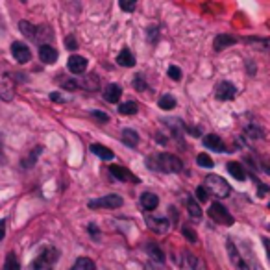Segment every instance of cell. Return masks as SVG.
<instances>
[{
  "label": "cell",
  "instance_id": "obj_1",
  "mask_svg": "<svg viewBox=\"0 0 270 270\" xmlns=\"http://www.w3.org/2000/svg\"><path fill=\"white\" fill-rule=\"evenodd\" d=\"M148 167L154 170H160V172H179L184 169V163L179 161V158L172 154H158L154 158L148 160Z\"/></svg>",
  "mask_w": 270,
  "mask_h": 270
},
{
  "label": "cell",
  "instance_id": "obj_2",
  "mask_svg": "<svg viewBox=\"0 0 270 270\" xmlns=\"http://www.w3.org/2000/svg\"><path fill=\"white\" fill-rule=\"evenodd\" d=\"M204 187H206V191H208L209 194H213V196H217V198H228L230 193H232L230 184H228L224 178L217 176V174L206 176V178H204Z\"/></svg>",
  "mask_w": 270,
  "mask_h": 270
},
{
  "label": "cell",
  "instance_id": "obj_3",
  "mask_svg": "<svg viewBox=\"0 0 270 270\" xmlns=\"http://www.w3.org/2000/svg\"><path fill=\"white\" fill-rule=\"evenodd\" d=\"M59 259V252L54 248V246H49L44 248L34 261H32V268L34 270H54V265L58 263Z\"/></svg>",
  "mask_w": 270,
  "mask_h": 270
},
{
  "label": "cell",
  "instance_id": "obj_4",
  "mask_svg": "<svg viewBox=\"0 0 270 270\" xmlns=\"http://www.w3.org/2000/svg\"><path fill=\"white\" fill-rule=\"evenodd\" d=\"M228 252H230V259L233 261V265H235L239 270H256L254 263L246 261V257H244V254L241 252V248L235 246V242H233L232 239L228 241Z\"/></svg>",
  "mask_w": 270,
  "mask_h": 270
},
{
  "label": "cell",
  "instance_id": "obj_5",
  "mask_svg": "<svg viewBox=\"0 0 270 270\" xmlns=\"http://www.w3.org/2000/svg\"><path fill=\"white\" fill-rule=\"evenodd\" d=\"M209 218H211L213 222L220 224V226H232L233 224V217L230 215V211L218 202H213L211 206H209Z\"/></svg>",
  "mask_w": 270,
  "mask_h": 270
},
{
  "label": "cell",
  "instance_id": "obj_6",
  "mask_svg": "<svg viewBox=\"0 0 270 270\" xmlns=\"http://www.w3.org/2000/svg\"><path fill=\"white\" fill-rule=\"evenodd\" d=\"M89 209H117L122 206V198L119 194H106V196L91 200L87 204Z\"/></svg>",
  "mask_w": 270,
  "mask_h": 270
},
{
  "label": "cell",
  "instance_id": "obj_7",
  "mask_svg": "<svg viewBox=\"0 0 270 270\" xmlns=\"http://www.w3.org/2000/svg\"><path fill=\"white\" fill-rule=\"evenodd\" d=\"M15 97V83L13 80H11L10 76L6 73H2L0 71V98L6 102H10L13 100Z\"/></svg>",
  "mask_w": 270,
  "mask_h": 270
},
{
  "label": "cell",
  "instance_id": "obj_8",
  "mask_svg": "<svg viewBox=\"0 0 270 270\" xmlns=\"http://www.w3.org/2000/svg\"><path fill=\"white\" fill-rule=\"evenodd\" d=\"M11 54H13V58L17 59V63H28L32 59V50L26 47L22 41H15L11 44Z\"/></svg>",
  "mask_w": 270,
  "mask_h": 270
},
{
  "label": "cell",
  "instance_id": "obj_9",
  "mask_svg": "<svg viewBox=\"0 0 270 270\" xmlns=\"http://www.w3.org/2000/svg\"><path fill=\"white\" fill-rule=\"evenodd\" d=\"M146 226H148L152 232L163 235V233L169 232L170 222H169V218H165V217H152V215H150V217H146Z\"/></svg>",
  "mask_w": 270,
  "mask_h": 270
},
{
  "label": "cell",
  "instance_id": "obj_10",
  "mask_svg": "<svg viewBox=\"0 0 270 270\" xmlns=\"http://www.w3.org/2000/svg\"><path fill=\"white\" fill-rule=\"evenodd\" d=\"M217 98L218 100H233L235 98V95H237V87L233 85V83H230V82H220L217 85Z\"/></svg>",
  "mask_w": 270,
  "mask_h": 270
},
{
  "label": "cell",
  "instance_id": "obj_11",
  "mask_svg": "<svg viewBox=\"0 0 270 270\" xmlns=\"http://www.w3.org/2000/svg\"><path fill=\"white\" fill-rule=\"evenodd\" d=\"M67 67L73 74H82V73H85V69H87V59L83 58V56H71Z\"/></svg>",
  "mask_w": 270,
  "mask_h": 270
},
{
  "label": "cell",
  "instance_id": "obj_12",
  "mask_svg": "<svg viewBox=\"0 0 270 270\" xmlns=\"http://www.w3.org/2000/svg\"><path fill=\"white\" fill-rule=\"evenodd\" d=\"M239 39L235 37V35H230V34H220L215 37V41H213V47H215V50L217 52H220V50L228 49V47H232V44H235Z\"/></svg>",
  "mask_w": 270,
  "mask_h": 270
},
{
  "label": "cell",
  "instance_id": "obj_13",
  "mask_svg": "<svg viewBox=\"0 0 270 270\" xmlns=\"http://www.w3.org/2000/svg\"><path fill=\"white\" fill-rule=\"evenodd\" d=\"M39 58H41L43 63L52 65V63L58 61V50L54 49V47H50V44H41V49H39Z\"/></svg>",
  "mask_w": 270,
  "mask_h": 270
},
{
  "label": "cell",
  "instance_id": "obj_14",
  "mask_svg": "<svg viewBox=\"0 0 270 270\" xmlns=\"http://www.w3.org/2000/svg\"><path fill=\"white\" fill-rule=\"evenodd\" d=\"M109 172H111V176H113V178L121 179V182H126V179H128V182H135V184L139 182V179L135 178V176H131V174L128 172L124 167H119V165H111Z\"/></svg>",
  "mask_w": 270,
  "mask_h": 270
},
{
  "label": "cell",
  "instance_id": "obj_15",
  "mask_svg": "<svg viewBox=\"0 0 270 270\" xmlns=\"http://www.w3.org/2000/svg\"><path fill=\"white\" fill-rule=\"evenodd\" d=\"M121 95H122V89H121V85H117V83H109V85H106V89H104V98H106L107 102H111V104H117V102L121 100Z\"/></svg>",
  "mask_w": 270,
  "mask_h": 270
},
{
  "label": "cell",
  "instance_id": "obj_16",
  "mask_svg": "<svg viewBox=\"0 0 270 270\" xmlns=\"http://www.w3.org/2000/svg\"><path fill=\"white\" fill-rule=\"evenodd\" d=\"M121 139H122V143H124L126 146H130V148H135V146L139 145V135H137V131L135 130H131V128L122 130Z\"/></svg>",
  "mask_w": 270,
  "mask_h": 270
},
{
  "label": "cell",
  "instance_id": "obj_17",
  "mask_svg": "<svg viewBox=\"0 0 270 270\" xmlns=\"http://www.w3.org/2000/svg\"><path fill=\"white\" fill-rule=\"evenodd\" d=\"M204 145L208 146L209 150H215V152H224V141L215 133L208 135V137L204 139Z\"/></svg>",
  "mask_w": 270,
  "mask_h": 270
},
{
  "label": "cell",
  "instance_id": "obj_18",
  "mask_svg": "<svg viewBox=\"0 0 270 270\" xmlns=\"http://www.w3.org/2000/svg\"><path fill=\"white\" fill-rule=\"evenodd\" d=\"M158 204H160V198L155 196L154 193H145L141 196V206H143V209H146V211H154V209L158 208Z\"/></svg>",
  "mask_w": 270,
  "mask_h": 270
},
{
  "label": "cell",
  "instance_id": "obj_19",
  "mask_svg": "<svg viewBox=\"0 0 270 270\" xmlns=\"http://www.w3.org/2000/svg\"><path fill=\"white\" fill-rule=\"evenodd\" d=\"M34 41H37L39 44H47V41H52V32H50L49 26H37Z\"/></svg>",
  "mask_w": 270,
  "mask_h": 270
},
{
  "label": "cell",
  "instance_id": "obj_20",
  "mask_svg": "<svg viewBox=\"0 0 270 270\" xmlns=\"http://www.w3.org/2000/svg\"><path fill=\"white\" fill-rule=\"evenodd\" d=\"M117 63L122 65V67H133L135 58H133V54H131V50L130 49H122L121 54L117 56Z\"/></svg>",
  "mask_w": 270,
  "mask_h": 270
},
{
  "label": "cell",
  "instance_id": "obj_21",
  "mask_svg": "<svg viewBox=\"0 0 270 270\" xmlns=\"http://www.w3.org/2000/svg\"><path fill=\"white\" fill-rule=\"evenodd\" d=\"M89 150H91L95 155H98L100 160H107V161L113 160V152H111V150L104 145H97V143H95V145L89 146Z\"/></svg>",
  "mask_w": 270,
  "mask_h": 270
},
{
  "label": "cell",
  "instance_id": "obj_22",
  "mask_svg": "<svg viewBox=\"0 0 270 270\" xmlns=\"http://www.w3.org/2000/svg\"><path fill=\"white\" fill-rule=\"evenodd\" d=\"M228 172L232 174L233 178L235 179H239V182H244L246 179V172H244V169H242L241 165L239 163H235V161H232V163H228Z\"/></svg>",
  "mask_w": 270,
  "mask_h": 270
},
{
  "label": "cell",
  "instance_id": "obj_23",
  "mask_svg": "<svg viewBox=\"0 0 270 270\" xmlns=\"http://www.w3.org/2000/svg\"><path fill=\"white\" fill-rule=\"evenodd\" d=\"M97 265H95V261H91L89 257H78L76 263L71 270H95Z\"/></svg>",
  "mask_w": 270,
  "mask_h": 270
},
{
  "label": "cell",
  "instance_id": "obj_24",
  "mask_svg": "<svg viewBox=\"0 0 270 270\" xmlns=\"http://www.w3.org/2000/svg\"><path fill=\"white\" fill-rule=\"evenodd\" d=\"M2 270H20V265H19V261H17L15 252H8V256H6V263H4V268H2Z\"/></svg>",
  "mask_w": 270,
  "mask_h": 270
},
{
  "label": "cell",
  "instance_id": "obj_25",
  "mask_svg": "<svg viewBox=\"0 0 270 270\" xmlns=\"http://www.w3.org/2000/svg\"><path fill=\"white\" fill-rule=\"evenodd\" d=\"M146 250H148L150 257H152V259H154L155 263H163V261H165V254H163V252H161L160 246L148 244V246H146Z\"/></svg>",
  "mask_w": 270,
  "mask_h": 270
},
{
  "label": "cell",
  "instance_id": "obj_26",
  "mask_svg": "<svg viewBox=\"0 0 270 270\" xmlns=\"http://www.w3.org/2000/svg\"><path fill=\"white\" fill-rule=\"evenodd\" d=\"M19 28H20V32H22V35H25V37H28V39L35 37V28H37V26L30 25L28 20H20Z\"/></svg>",
  "mask_w": 270,
  "mask_h": 270
},
{
  "label": "cell",
  "instance_id": "obj_27",
  "mask_svg": "<svg viewBox=\"0 0 270 270\" xmlns=\"http://www.w3.org/2000/svg\"><path fill=\"white\" fill-rule=\"evenodd\" d=\"M80 85L85 87L87 91H97L98 89V78L95 76V74H89V76H85L83 82H80Z\"/></svg>",
  "mask_w": 270,
  "mask_h": 270
},
{
  "label": "cell",
  "instance_id": "obj_28",
  "mask_svg": "<svg viewBox=\"0 0 270 270\" xmlns=\"http://www.w3.org/2000/svg\"><path fill=\"white\" fill-rule=\"evenodd\" d=\"M137 102H124V104H121L119 106V113L121 115H133V113H137Z\"/></svg>",
  "mask_w": 270,
  "mask_h": 270
},
{
  "label": "cell",
  "instance_id": "obj_29",
  "mask_svg": "<svg viewBox=\"0 0 270 270\" xmlns=\"http://www.w3.org/2000/svg\"><path fill=\"white\" fill-rule=\"evenodd\" d=\"M187 209H189V215H191L193 218L202 217V209H200V206L194 202V198H189L187 200Z\"/></svg>",
  "mask_w": 270,
  "mask_h": 270
},
{
  "label": "cell",
  "instance_id": "obj_30",
  "mask_svg": "<svg viewBox=\"0 0 270 270\" xmlns=\"http://www.w3.org/2000/svg\"><path fill=\"white\" fill-rule=\"evenodd\" d=\"M160 107L165 111H170L176 107V100H174V97H170V95H165V97L160 98Z\"/></svg>",
  "mask_w": 270,
  "mask_h": 270
},
{
  "label": "cell",
  "instance_id": "obj_31",
  "mask_svg": "<svg viewBox=\"0 0 270 270\" xmlns=\"http://www.w3.org/2000/svg\"><path fill=\"white\" fill-rule=\"evenodd\" d=\"M196 163L200 165V167H204V169H211L213 167V160L209 158L208 154H198Z\"/></svg>",
  "mask_w": 270,
  "mask_h": 270
},
{
  "label": "cell",
  "instance_id": "obj_32",
  "mask_svg": "<svg viewBox=\"0 0 270 270\" xmlns=\"http://www.w3.org/2000/svg\"><path fill=\"white\" fill-rule=\"evenodd\" d=\"M182 233H184L185 237H187V241H191V242H196V232H194L193 228L189 226V224H184V226H182Z\"/></svg>",
  "mask_w": 270,
  "mask_h": 270
},
{
  "label": "cell",
  "instance_id": "obj_33",
  "mask_svg": "<svg viewBox=\"0 0 270 270\" xmlns=\"http://www.w3.org/2000/svg\"><path fill=\"white\" fill-rule=\"evenodd\" d=\"M119 6H121L122 11L130 13V11L135 10V6H137V0H119Z\"/></svg>",
  "mask_w": 270,
  "mask_h": 270
},
{
  "label": "cell",
  "instance_id": "obj_34",
  "mask_svg": "<svg viewBox=\"0 0 270 270\" xmlns=\"http://www.w3.org/2000/svg\"><path fill=\"white\" fill-rule=\"evenodd\" d=\"M133 87H135V91H146V80H145V76L143 74H137L135 76V80H133Z\"/></svg>",
  "mask_w": 270,
  "mask_h": 270
},
{
  "label": "cell",
  "instance_id": "obj_35",
  "mask_svg": "<svg viewBox=\"0 0 270 270\" xmlns=\"http://www.w3.org/2000/svg\"><path fill=\"white\" fill-rule=\"evenodd\" d=\"M169 76L172 78L174 82H179V80H182V71H179V67H170L169 69Z\"/></svg>",
  "mask_w": 270,
  "mask_h": 270
},
{
  "label": "cell",
  "instance_id": "obj_36",
  "mask_svg": "<svg viewBox=\"0 0 270 270\" xmlns=\"http://www.w3.org/2000/svg\"><path fill=\"white\" fill-rule=\"evenodd\" d=\"M91 117H93V119H97L98 122H107V121H109L107 113H102V111H91Z\"/></svg>",
  "mask_w": 270,
  "mask_h": 270
},
{
  "label": "cell",
  "instance_id": "obj_37",
  "mask_svg": "<svg viewBox=\"0 0 270 270\" xmlns=\"http://www.w3.org/2000/svg\"><path fill=\"white\" fill-rule=\"evenodd\" d=\"M246 133L250 135V137H256V139H259L263 131H261L259 128H257V126H250V128H246Z\"/></svg>",
  "mask_w": 270,
  "mask_h": 270
},
{
  "label": "cell",
  "instance_id": "obj_38",
  "mask_svg": "<svg viewBox=\"0 0 270 270\" xmlns=\"http://www.w3.org/2000/svg\"><path fill=\"white\" fill-rule=\"evenodd\" d=\"M208 191H206V187H204V185H202V187H198L196 189V198H198V200H200V202H206V200H208Z\"/></svg>",
  "mask_w": 270,
  "mask_h": 270
},
{
  "label": "cell",
  "instance_id": "obj_39",
  "mask_svg": "<svg viewBox=\"0 0 270 270\" xmlns=\"http://www.w3.org/2000/svg\"><path fill=\"white\" fill-rule=\"evenodd\" d=\"M63 87L69 89V91H74L76 87H80V82H76V80H65V82H63Z\"/></svg>",
  "mask_w": 270,
  "mask_h": 270
},
{
  "label": "cell",
  "instance_id": "obj_40",
  "mask_svg": "<svg viewBox=\"0 0 270 270\" xmlns=\"http://www.w3.org/2000/svg\"><path fill=\"white\" fill-rule=\"evenodd\" d=\"M87 232L91 233V237L95 239V241H98V237H100V232H98L97 224H89V228H87Z\"/></svg>",
  "mask_w": 270,
  "mask_h": 270
},
{
  "label": "cell",
  "instance_id": "obj_41",
  "mask_svg": "<svg viewBox=\"0 0 270 270\" xmlns=\"http://www.w3.org/2000/svg\"><path fill=\"white\" fill-rule=\"evenodd\" d=\"M65 44H67V49H69V50H74V49L78 47L76 37H74V35H69V37L65 39Z\"/></svg>",
  "mask_w": 270,
  "mask_h": 270
},
{
  "label": "cell",
  "instance_id": "obj_42",
  "mask_svg": "<svg viewBox=\"0 0 270 270\" xmlns=\"http://www.w3.org/2000/svg\"><path fill=\"white\" fill-rule=\"evenodd\" d=\"M161 265H163V263H155V261L152 263V261H150L145 270H163V266H161Z\"/></svg>",
  "mask_w": 270,
  "mask_h": 270
},
{
  "label": "cell",
  "instance_id": "obj_43",
  "mask_svg": "<svg viewBox=\"0 0 270 270\" xmlns=\"http://www.w3.org/2000/svg\"><path fill=\"white\" fill-rule=\"evenodd\" d=\"M4 235H6V222L0 220V241L4 239Z\"/></svg>",
  "mask_w": 270,
  "mask_h": 270
},
{
  "label": "cell",
  "instance_id": "obj_44",
  "mask_svg": "<svg viewBox=\"0 0 270 270\" xmlns=\"http://www.w3.org/2000/svg\"><path fill=\"white\" fill-rule=\"evenodd\" d=\"M268 191H270V189L266 187V185H259V196H265Z\"/></svg>",
  "mask_w": 270,
  "mask_h": 270
},
{
  "label": "cell",
  "instance_id": "obj_45",
  "mask_svg": "<svg viewBox=\"0 0 270 270\" xmlns=\"http://www.w3.org/2000/svg\"><path fill=\"white\" fill-rule=\"evenodd\" d=\"M50 98H52L54 102H63V97H61V95H58V93H52V95H50Z\"/></svg>",
  "mask_w": 270,
  "mask_h": 270
},
{
  "label": "cell",
  "instance_id": "obj_46",
  "mask_svg": "<svg viewBox=\"0 0 270 270\" xmlns=\"http://www.w3.org/2000/svg\"><path fill=\"white\" fill-rule=\"evenodd\" d=\"M263 242H265V248L268 252V259H270V239H263Z\"/></svg>",
  "mask_w": 270,
  "mask_h": 270
},
{
  "label": "cell",
  "instance_id": "obj_47",
  "mask_svg": "<svg viewBox=\"0 0 270 270\" xmlns=\"http://www.w3.org/2000/svg\"><path fill=\"white\" fill-rule=\"evenodd\" d=\"M248 73H250V74H254V73H256V65L252 67V63H250V61H248Z\"/></svg>",
  "mask_w": 270,
  "mask_h": 270
},
{
  "label": "cell",
  "instance_id": "obj_48",
  "mask_svg": "<svg viewBox=\"0 0 270 270\" xmlns=\"http://www.w3.org/2000/svg\"><path fill=\"white\" fill-rule=\"evenodd\" d=\"M0 154H2V145H0Z\"/></svg>",
  "mask_w": 270,
  "mask_h": 270
},
{
  "label": "cell",
  "instance_id": "obj_49",
  "mask_svg": "<svg viewBox=\"0 0 270 270\" xmlns=\"http://www.w3.org/2000/svg\"><path fill=\"white\" fill-rule=\"evenodd\" d=\"M268 206H270V204H268Z\"/></svg>",
  "mask_w": 270,
  "mask_h": 270
}]
</instances>
